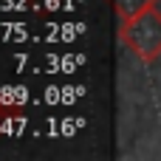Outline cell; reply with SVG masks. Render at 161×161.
Here are the masks:
<instances>
[{
	"mask_svg": "<svg viewBox=\"0 0 161 161\" xmlns=\"http://www.w3.org/2000/svg\"><path fill=\"white\" fill-rule=\"evenodd\" d=\"M116 3V14H119V23H127L139 14H144L147 8H156L158 0H113Z\"/></svg>",
	"mask_w": 161,
	"mask_h": 161,
	"instance_id": "7a4b0ae2",
	"label": "cell"
},
{
	"mask_svg": "<svg viewBox=\"0 0 161 161\" xmlns=\"http://www.w3.org/2000/svg\"><path fill=\"white\" fill-rule=\"evenodd\" d=\"M119 34L122 42L133 51V57H139L142 62H156L161 57V11L158 8H147L144 14L119 23Z\"/></svg>",
	"mask_w": 161,
	"mask_h": 161,
	"instance_id": "6da1fadb",
	"label": "cell"
}]
</instances>
